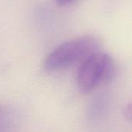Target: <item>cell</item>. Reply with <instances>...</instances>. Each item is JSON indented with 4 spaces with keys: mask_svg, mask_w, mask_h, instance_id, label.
<instances>
[{
    "mask_svg": "<svg viewBox=\"0 0 132 132\" xmlns=\"http://www.w3.org/2000/svg\"><path fill=\"white\" fill-rule=\"evenodd\" d=\"M116 67L111 56L99 50L83 60L77 75V83L82 93H89L112 80Z\"/></svg>",
    "mask_w": 132,
    "mask_h": 132,
    "instance_id": "obj_1",
    "label": "cell"
},
{
    "mask_svg": "<svg viewBox=\"0 0 132 132\" xmlns=\"http://www.w3.org/2000/svg\"><path fill=\"white\" fill-rule=\"evenodd\" d=\"M99 41L93 36H84L67 41L55 48L44 60L43 67L55 71L83 61L91 53L99 50Z\"/></svg>",
    "mask_w": 132,
    "mask_h": 132,
    "instance_id": "obj_2",
    "label": "cell"
},
{
    "mask_svg": "<svg viewBox=\"0 0 132 132\" xmlns=\"http://www.w3.org/2000/svg\"><path fill=\"white\" fill-rule=\"evenodd\" d=\"M74 0H56V2L60 6H66L72 3Z\"/></svg>",
    "mask_w": 132,
    "mask_h": 132,
    "instance_id": "obj_3",
    "label": "cell"
},
{
    "mask_svg": "<svg viewBox=\"0 0 132 132\" xmlns=\"http://www.w3.org/2000/svg\"><path fill=\"white\" fill-rule=\"evenodd\" d=\"M131 104H129L127 107H126V108H125V115H126V118L127 119H128L129 121H131Z\"/></svg>",
    "mask_w": 132,
    "mask_h": 132,
    "instance_id": "obj_4",
    "label": "cell"
}]
</instances>
